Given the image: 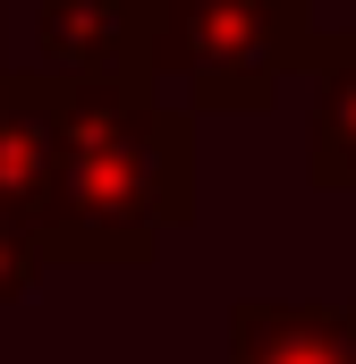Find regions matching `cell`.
Wrapping results in <instances>:
<instances>
[{"label":"cell","mask_w":356,"mask_h":364,"mask_svg":"<svg viewBox=\"0 0 356 364\" xmlns=\"http://www.w3.org/2000/svg\"><path fill=\"white\" fill-rule=\"evenodd\" d=\"M195 220V110L153 77H60V170L34 220L43 263H145Z\"/></svg>","instance_id":"1"},{"label":"cell","mask_w":356,"mask_h":364,"mask_svg":"<svg viewBox=\"0 0 356 364\" xmlns=\"http://www.w3.org/2000/svg\"><path fill=\"white\" fill-rule=\"evenodd\" d=\"M145 26L153 0H34L43 77H145Z\"/></svg>","instance_id":"3"},{"label":"cell","mask_w":356,"mask_h":364,"mask_svg":"<svg viewBox=\"0 0 356 364\" xmlns=\"http://www.w3.org/2000/svg\"><path fill=\"white\" fill-rule=\"evenodd\" d=\"M305 0H153L145 26V77L187 85V110H271L280 77L305 68Z\"/></svg>","instance_id":"2"},{"label":"cell","mask_w":356,"mask_h":364,"mask_svg":"<svg viewBox=\"0 0 356 364\" xmlns=\"http://www.w3.org/2000/svg\"><path fill=\"white\" fill-rule=\"evenodd\" d=\"M0 77H9V68H0Z\"/></svg>","instance_id":"8"},{"label":"cell","mask_w":356,"mask_h":364,"mask_svg":"<svg viewBox=\"0 0 356 364\" xmlns=\"http://www.w3.org/2000/svg\"><path fill=\"white\" fill-rule=\"evenodd\" d=\"M229 364H356V296H238Z\"/></svg>","instance_id":"4"},{"label":"cell","mask_w":356,"mask_h":364,"mask_svg":"<svg viewBox=\"0 0 356 364\" xmlns=\"http://www.w3.org/2000/svg\"><path fill=\"white\" fill-rule=\"evenodd\" d=\"M60 170V77L43 68H9L0 85V212L9 220H43Z\"/></svg>","instance_id":"5"},{"label":"cell","mask_w":356,"mask_h":364,"mask_svg":"<svg viewBox=\"0 0 356 364\" xmlns=\"http://www.w3.org/2000/svg\"><path fill=\"white\" fill-rule=\"evenodd\" d=\"M34 279H43V246H34V229L0 212V305H17Z\"/></svg>","instance_id":"7"},{"label":"cell","mask_w":356,"mask_h":364,"mask_svg":"<svg viewBox=\"0 0 356 364\" xmlns=\"http://www.w3.org/2000/svg\"><path fill=\"white\" fill-rule=\"evenodd\" d=\"M305 77H314L305 170H314V186H356V34H323L314 26Z\"/></svg>","instance_id":"6"}]
</instances>
